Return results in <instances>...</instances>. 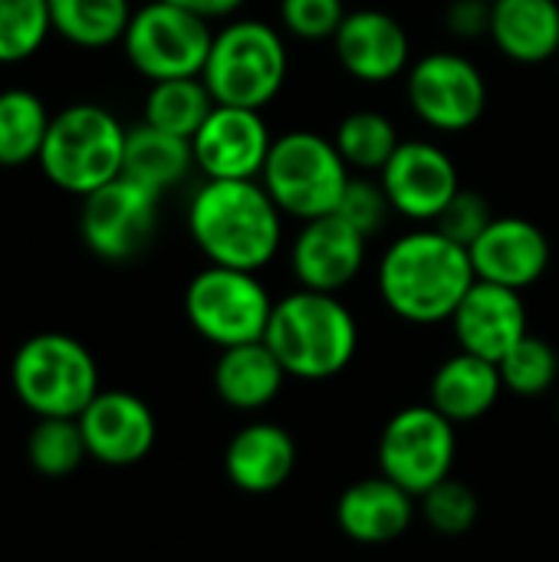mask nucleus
<instances>
[{
  "label": "nucleus",
  "instance_id": "obj_21",
  "mask_svg": "<svg viewBox=\"0 0 559 562\" xmlns=\"http://www.w3.org/2000/svg\"><path fill=\"white\" fill-rule=\"evenodd\" d=\"M297 468V441L283 425L250 422L244 425L224 451V474L244 494L280 491Z\"/></svg>",
  "mask_w": 559,
  "mask_h": 562
},
{
  "label": "nucleus",
  "instance_id": "obj_9",
  "mask_svg": "<svg viewBox=\"0 0 559 562\" xmlns=\"http://www.w3.org/2000/svg\"><path fill=\"white\" fill-rule=\"evenodd\" d=\"M211 43V23L171 0H145L122 36L125 59L152 82L201 76Z\"/></svg>",
  "mask_w": 559,
  "mask_h": 562
},
{
  "label": "nucleus",
  "instance_id": "obj_11",
  "mask_svg": "<svg viewBox=\"0 0 559 562\" xmlns=\"http://www.w3.org/2000/svg\"><path fill=\"white\" fill-rule=\"evenodd\" d=\"M405 95L418 122L435 132H468L488 109L484 72L461 53L435 49L409 66Z\"/></svg>",
  "mask_w": 559,
  "mask_h": 562
},
{
  "label": "nucleus",
  "instance_id": "obj_27",
  "mask_svg": "<svg viewBox=\"0 0 559 562\" xmlns=\"http://www.w3.org/2000/svg\"><path fill=\"white\" fill-rule=\"evenodd\" d=\"M214 95L204 86L201 76H188V79H161L152 82L148 95H145V109H142V122L178 135V138H194V132L204 125V119L214 112Z\"/></svg>",
  "mask_w": 559,
  "mask_h": 562
},
{
  "label": "nucleus",
  "instance_id": "obj_39",
  "mask_svg": "<svg viewBox=\"0 0 559 562\" xmlns=\"http://www.w3.org/2000/svg\"><path fill=\"white\" fill-rule=\"evenodd\" d=\"M488 3H494V0H488Z\"/></svg>",
  "mask_w": 559,
  "mask_h": 562
},
{
  "label": "nucleus",
  "instance_id": "obj_1",
  "mask_svg": "<svg viewBox=\"0 0 559 562\" xmlns=\"http://www.w3.org/2000/svg\"><path fill=\"white\" fill-rule=\"evenodd\" d=\"M468 247L445 237L438 227L409 231L392 240L379 260L382 303L405 323H451L458 303L474 286Z\"/></svg>",
  "mask_w": 559,
  "mask_h": 562
},
{
  "label": "nucleus",
  "instance_id": "obj_3",
  "mask_svg": "<svg viewBox=\"0 0 559 562\" xmlns=\"http://www.w3.org/2000/svg\"><path fill=\"white\" fill-rule=\"evenodd\" d=\"M264 342L273 349L287 375L323 382L353 362L359 349V326L336 293L300 286L273 303Z\"/></svg>",
  "mask_w": 559,
  "mask_h": 562
},
{
  "label": "nucleus",
  "instance_id": "obj_13",
  "mask_svg": "<svg viewBox=\"0 0 559 562\" xmlns=\"http://www.w3.org/2000/svg\"><path fill=\"white\" fill-rule=\"evenodd\" d=\"M273 135L260 109L214 105L191 138L194 168L214 181H254L264 175Z\"/></svg>",
  "mask_w": 559,
  "mask_h": 562
},
{
  "label": "nucleus",
  "instance_id": "obj_19",
  "mask_svg": "<svg viewBox=\"0 0 559 562\" xmlns=\"http://www.w3.org/2000/svg\"><path fill=\"white\" fill-rule=\"evenodd\" d=\"M468 254L478 280L511 290L534 286L550 267V240L527 217H494Z\"/></svg>",
  "mask_w": 559,
  "mask_h": 562
},
{
  "label": "nucleus",
  "instance_id": "obj_37",
  "mask_svg": "<svg viewBox=\"0 0 559 562\" xmlns=\"http://www.w3.org/2000/svg\"><path fill=\"white\" fill-rule=\"evenodd\" d=\"M445 26L458 40H478L491 33V3L488 0H451L445 10Z\"/></svg>",
  "mask_w": 559,
  "mask_h": 562
},
{
  "label": "nucleus",
  "instance_id": "obj_29",
  "mask_svg": "<svg viewBox=\"0 0 559 562\" xmlns=\"http://www.w3.org/2000/svg\"><path fill=\"white\" fill-rule=\"evenodd\" d=\"M333 145L339 148L343 161L356 168L359 175H379L395 155V148L402 145V138L392 119L372 109H359V112H349L336 125Z\"/></svg>",
  "mask_w": 559,
  "mask_h": 562
},
{
  "label": "nucleus",
  "instance_id": "obj_26",
  "mask_svg": "<svg viewBox=\"0 0 559 562\" xmlns=\"http://www.w3.org/2000/svg\"><path fill=\"white\" fill-rule=\"evenodd\" d=\"M132 13L128 0H49L53 33L82 49L122 43Z\"/></svg>",
  "mask_w": 559,
  "mask_h": 562
},
{
  "label": "nucleus",
  "instance_id": "obj_8",
  "mask_svg": "<svg viewBox=\"0 0 559 562\" xmlns=\"http://www.w3.org/2000/svg\"><path fill=\"white\" fill-rule=\"evenodd\" d=\"M273 296L257 273L231 267H204L185 290V316L191 329L217 349L260 342L273 316Z\"/></svg>",
  "mask_w": 559,
  "mask_h": 562
},
{
  "label": "nucleus",
  "instance_id": "obj_25",
  "mask_svg": "<svg viewBox=\"0 0 559 562\" xmlns=\"http://www.w3.org/2000/svg\"><path fill=\"white\" fill-rule=\"evenodd\" d=\"M194 168V151L188 138L168 135L148 122L125 132V155H122V175L135 184L148 188L152 194H165L178 188L188 171Z\"/></svg>",
  "mask_w": 559,
  "mask_h": 562
},
{
  "label": "nucleus",
  "instance_id": "obj_40",
  "mask_svg": "<svg viewBox=\"0 0 559 562\" xmlns=\"http://www.w3.org/2000/svg\"><path fill=\"white\" fill-rule=\"evenodd\" d=\"M557 59H559V56H557Z\"/></svg>",
  "mask_w": 559,
  "mask_h": 562
},
{
  "label": "nucleus",
  "instance_id": "obj_14",
  "mask_svg": "<svg viewBox=\"0 0 559 562\" xmlns=\"http://www.w3.org/2000/svg\"><path fill=\"white\" fill-rule=\"evenodd\" d=\"M379 181L392 211L418 224H435L448 201L461 191L458 165L451 155L441 145L422 138L402 142L389 165L379 171Z\"/></svg>",
  "mask_w": 559,
  "mask_h": 562
},
{
  "label": "nucleus",
  "instance_id": "obj_35",
  "mask_svg": "<svg viewBox=\"0 0 559 562\" xmlns=\"http://www.w3.org/2000/svg\"><path fill=\"white\" fill-rule=\"evenodd\" d=\"M346 0H280V23L297 40H333L346 20Z\"/></svg>",
  "mask_w": 559,
  "mask_h": 562
},
{
  "label": "nucleus",
  "instance_id": "obj_23",
  "mask_svg": "<svg viewBox=\"0 0 559 562\" xmlns=\"http://www.w3.org/2000/svg\"><path fill=\"white\" fill-rule=\"evenodd\" d=\"M287 382V369L273 356V349L260 342H244L221 349L214 362V392L234 412H260L267 408Z\"/></svg>",
  "mask_w": 559,
  "mask_h": 562
},
{
  "label": "nucleus",
  "instance_id": "obj_33",
  "mask_svg": "<svg viewBox=\"0 0 559 562\" xmlns=\"http://www.w3.org/2000/svg\"><path fill=\"white\" fill-rule=\"evenodd\" d=\"M422 501V514L428 520V527L441 537H461L474 527L478 520V494L465 484V481H441L438 487H432Z\"/></svg>",
  "mask_w": 559,
  "mask_h": 562
},
{
  "label": "nucleus",
  "instance_id": "obj_18",
  "mask_svg": "<svg viewBox=\"0 0 559 562\" xmlns=\"http://www.w3.org/2000/svg\"><path fill=\"white\" fill-rule=\"evenodd\" d=\"M451 329L461 352L501 362L530 333L521 290L474 280V286L465 293L451 316Z\"/></svg>",
  "mask_w": 559,
  "mask_h": 562
},
{
  "label": "nucleus",
  "instance_id": "obj_30",
  "mask_svg": "<svg viewBox=\"0 0 559 562\" xmlns=\"http://www.w3.org/2000/svg\"><path fill=\"white\" fill-rule=\"evenodd\" d=\"M89 458L76 418H36L26 438V461L43 477H66Z\"/></svg>",
  "mask_w": 559,
  "mask_h": 562
},
{
  "label": "nucleus",
  "instance_id": "obj_20",
  "mask_svg": "<svg viewBox=\"0 0 559 562\" xmlns=\"http://www.w3.org/2000/svg\"><path fill=\"white\" fill-rule=\"evenodd\" d=\"M412 520L415 497L385 474L349 484L336 504L339 530L362 547H382L399 540L412 527Z\"/></svg>",
  "mask_w": 559,
  "mask_h": 562
},
{
  "label": "nucleus",
  "instance_id": "obj_15",
  "mask_svg": "<svg viewBox=\"0 0 559 562\" xmlns=\"http://www.w3.org/2000/svg\"><path fill=\"white\" fill-rule=\"evenodd\" d=\"M366 244L369 237L359 234L339 214L303 221L300 234L293 237L290 270L303 290L339 293L362 273Z\"/></svg>",
  "mask_w": 559,
  "mask_h": 562
},
{
  "label": "nucleus",
  "instance_id": "obj_12",
  "mask_svg": "<svg viewBox=\"0 0 559 562\" xmlns=\"http://www.w3.org/2000/svg\"><path fill=\"white\" fill-rule=\"evenodd\" d=\"M158 194L119 175L82 198L79 234L82 244L105 263L135 260L158 231Z\"/></svg>",
  "mask_w": 559,
  "mask_h": 562
},
{
  "label": "nucleus",
  "instance_id": "obj_16",
  "mask_svg": "<svg viewBox=\"0 0 559 562\" xmlns=\"http://www.w3.org/2000/svg\"><path fill=\"white\" fill-rule=\"evenodd\" d=\"M92 461L105 468H132L148 458L158 438L152 408L132 392H99L76 418Z\"/></svg>",
  "mask_w": 559,
  "mask_h": 562
},
{
  "label": "nucleus",
  "instance_id": "obj_6",
  "mask_svg": "<svg viewBox=\"0 0 559 562\" xmlns=\"http://www.w3.org/2000/svg\"><path fill=\"white\" fill-rule=\"evenodd\" d=\"M290 72V53L277 26L264 20H231L214 33L204 86L217 105L264 109L277 99Z\"/></svg>",
  "mask_w": 559,
  "mask_h": 562
},
{
  "label": "nucleus",
  "instance_id": "obj_10",
  "mask_svg": "<svg viewBox=\"0 0 559 562\" xmlns=\"http://www.w3.org/2000/svg\"><path fill=\"white\" fill-rule=\"evenodd\" d=\"M455 458V422L432 405L402 408L379 435V474L405 487L415 501L451 477Z\"/></svg>",
  "mask_w": 559,
  "mask_h": 562
},
{
  "label": "nucleus",
  "instance_id": "obj_24",
  "mask_svg": "<svg viewBox=\"0 0 559 562\" xmlns=\"http://www.w3.org/2000/svg\"><path fill=\"white\" fill-rule=\"evenodd\" d=\"M504 392V379L497 362H488L471 352H458L445 359L432 379V408H438L448 422L468 425L484 418Z\"/></svg>",
  "mask_w": 559,
  "mask_h": 562
},
{
  "label": "nucleus",
  "instance_id": "obj_38",
  "mask_svg": "<svg viewBox=\"0 0 559 562\" xmlns=\"http://www.w3.org/2000/svg\"><path fill=\"white\" fill-rule=\"evenodd\" d=\"M171 3H178V7H185V10H191V13H198L201 20H227V16H234L247 0H171Z\"/></svg>",
  "mask_w": 559,
  "mask_h": 562
},
{
  "label": "nucleus",
  "instance_id": "obj_7",
  "mask_svg": "<svg viewBox=\"0 0 559 562\" xmlns=\"http://www.w3.org/2000/svg\"><path fill=\"white\" fill-rule=\"evenodd\" d=\"M349 178V165L333 138H323L310 128L277 135L260 175L283 217H297L300 224L336 214Z\"/></svg>",
  "mask_w": 559,
  "mask_h": 562
},
{
  "label": "nucleus",
  "instance_id": "obj_17",
  "mask_svg": "<svg viewBox=\"0 0 559 562\" xmlns=\"http://www.w3.org/2000/svg\"><path fill=\"white\" fill-rule=\"evenodd\" d=\"M339 66L369 86L399 79L412 63V40L405 26L385 10H353L333 36Z\"/></svg>",
  "mask_w": 559,
  "mask_h": 562
},
{
  "label": "nucleus",
  "instance_id": "obj_36",
  "mask_svg": "<svg viewBox=\"0 0 559 562\" xmlns=\"http://www.w3.org/2000/svg\"><path fill=\"white\" fill-rule=\"evenodd\" d=\"M491 221H494V214H491V204H488V198L484 194H478V191H458L451 201H448V207L438 214V221L432 224V227H438L445 237H451L455 244H461V247H471L488 227H491Z\"/></svg>",
  "mask_w": 559,
  "mask_h": 562
},
{
  "label": "nucleus",
  "instance_id": "obj_28",
  "mask_svg": "<svg viewBox=\"0 0 559 562\" xmlns=\"http://www.w3.org/2000/svg\"><path fill=\"white\" fill-rule=\"evenodd\" d=\"M49 109L30 89H3L0 92V165L20 168L40 158L46 132H49Z\"/></svg>",
  "mask_w": 559,
  "mask_h": 562
},
{
  "label": "nucleus",
  "instance_id": "obj_31",
  "mask_svg": "<svg viewBox=\"0 0 559 562\" xmlns=\"http://www.w3.org/2000/svg\"><path fill=\"white\" fill-rule=\"evenodd\" d=\"M497 369H501V379H504L507 392H514L521 398H537V395H544V392H550L557 385L559 356L547 339L527 333L497 362Z\"/></svg>",
  "mask_w": 559,
  "mask_h": 562
},
{
  "label": "nucleus",
  "instance_id": "obj_32",
  "mask_svg": "<svg viewBox=\"0 0 559 562\" xmlns=\"http://www.w3.org/2000/svg\"><path fill=\"white\" fill-rule=\"evenodd\" d=\"M49 33V0H0V63L30 59Z\"/></svg>",
  "mask_w": 559,
  "mask_h": 562
},
{
  "label": "nucleus",
  "instance_id": "obj_22",
  "mask_svg": "<svg viewBox=\"0 0 559 562\" xmlns=\"http://www.w3.org/2000/svg\"><path fill=\"white\" fill-rule=\"evenodd\" d=\"M491 43L514 63L540 66L559 56L557 0H494Z\"/></svg>",
  "mask_w": 559,
  "mask_h": 562
},
{
  "label": "nucleus",
  "instance_id": "obj_5",
  "mask_svg": "<svg viewBox=\"0 0 559 562\" xmlns=\"http://www.w3.org/2000/svg\"><path fill=\"white\" fill-rule=\"evenodd\" d=\"M10 385L36 418H79L102 392L92 352L66 333L30 336L10 362Z\"/></svg>",
  "mask_w": 559,
  "mask_h": 562
},
{
  "label": "nucleus",
  "instance_id": "obj_34",
  "mask_svg": "<svg viewBox=\"0 0 559 562\" xmlns=\"http://www.w3.org/2000/svg\"><path fill=\"white\" fill-rule=\"evenodd\" d=\"M336 214L343 221H349L359 234L372 237V234H379L385 227L389 214H395V211H392L389 194H385V188H382L379 178L353 175L349 184H346V191H343V201H339Z\"/></svg>",
  "mask_w": 559,
  "mask_h": 562
},
{
  "label": "nucleus",
  "instance_id": "obj_2",
  "mask_svg": "<svg viewBox=\"0 0 559 562\" xmlns=\"http://www.w3.org/2000/svg\"><path fill=\"white\" fill-rule=\"evenodd\" d=\"M188 231L208 263L260 273L283 244V211L264 181L208 178L188 204Z\"/></svg>",
  "mask_w": 559,
  "mask_h": 562
},
{
  "label": "nucleus",
  "instance_id": "obj_4",
  "mask_svg": "<svg viewBox=\"0 0 559 562\" xmlns=\"http://www.w3.org/2000/svg\"><path fill=\"white\" fill-rule=\"evenodd\" d=\"M125 132L128 128H122L109 109L96 102H76L53 115L36 165L49 184L86 198L122 175Z\"/></svg>",
  "mask_w": 559,
  "mask_h": 562
}]
</instances>
